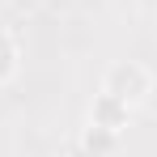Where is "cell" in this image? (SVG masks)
Here are the masks:
<instances>
[{
    "label": "cell",
    "instance_id": "277c9868",
    "mask_svg": "<svg viewBox=\"0 0 157 157\" xmlns=\"http://www.w3.org/2000/svg\"><path fill=\"white\" fill-rule=\"evenodd\" d=\"M119 140H123V136L98 128V123H85V128H81V149H85L89 157H110L115 149H119Z\"/></svg>",
    "mask_w": 157,
    "mask_h": 157
},
{
    "label": "cell",
    "instance_id": "3957f363",
    "mask_svg": "<svg viewBox=\"0 0 157 157\" xmlns=\"http://www.w3.org/2000/svg\"><path fill=\"white\" fill-rule=\"evenodd\" d=\"M21 72V43H17V34L13 30L0 26V89L4 85H13Z\"/></svg>",
    "mask_w": 157,
    "mask_h": 157
},
{
    "label": "cell",
    "instance_id": "7a4b0ae2",
    "mask_svg": "<svg viewBox=\"0 0 157 157\" xmlns=\"http://www.w3.org/2000/svg\"><path fill=\"white\" fill-rule=\"evenodd\" d=\"M132 115H136V110H128L123 102H115V98H106V94H94L85 123H98V128L115 132V136H123V132H128V123H132Z\"/></svg>",
    "mask_w": 157,
    "mask_h": 157
},
{
    "label": "cell",
    "instance_id": "6da1fadb",
    "mask_svg": "<svg viewBox=\"0 0 157 157\" xmlns=\"http://www.w3.org/2000/svg\"><path fill=\"white\" fill-rule=\"evenodd\" d=\"M153 89H157V77H153V68L144 59H115L102 72V85H98V94L123 102L128 110H140L153 98Z\"/></svg>",
    "mask_w": 157,
    "mask_h": 157
}]
</instances>
